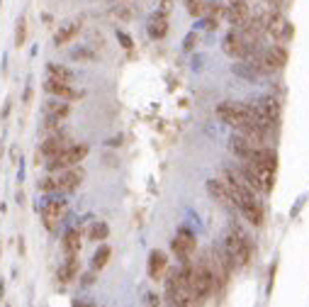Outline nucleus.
<instances>
[{"label": "nucleus", "mask_w": 309, "mask_h": 307, "mask_svg": "<svg viewBox=\"0 0 309 307\" xmlns=\"http://www.w3.org/2000/svg\"><path fill=\"white\" fill-rule=\"evenodd\" d=\"M170 2H173V0H161V5H164V10H168V8H170Z\"/></svg>", "instance_id": "nucleus-40"}, {"label": "nucleus", "mask_w": 309, "mask_h": 307, "mask_svg": "<svg viewBox=\"0 0 309 307\" xmlns=\"http://www.w3.org/2000/svg\"><path fill=\"white\" fill-rule=\"evenodd\" d=\"M217 24H219L217 18H207V15H204V20H202V27H204V30H217Z\"/></svg>", "instance_id": "nucleus-33"}, {"label": "nucleus", "mask_w": 309, "mask_h": 307, "mask_svg": "<svg viewBox=\"0 0 309 307\" xmlns=\"http://www.w3.org/2000/svg\"><path fill=\"white\" fill-rule=\"evenodd\" d=\"M195 44H198V34H195V32H190V34L185 37V42H182V49H185V52H192V49H195Z\"/></svg>", "instance_id": "nucleus-31"}, {"label": "nucleus", "mask_w": 309, "mask_h": 307, "mask_svg": "<svg viewBox=\"0 0 309 307\" xmlns=\"http://www.w3.org/2000/svg\"><path fill=\"white\" fill-rule=\"evenodd\" d=\"M108 236H110V227L105 222H92L90 227H88V239L90 242H102Z\"/></svg>", "instance_id": "nucleus-25"}, {"label": "nucleus", "mask_w": 309, "mask_h": 307, "mask_svg": "<svg viewBox=\"0 0 309 307\" xmlns=\"http://www.w3.org/2000/svg\"><path fill=\"white\" fill-rule=\"evenodd\" d=\"M71 56L76 58V61H90V58H95V54H92L90 49H76Z\"/></svg>", "instance_id": "nucleus-30"}, {"label": "nucleus", "mask_w": 309, "mask_h": 307, "mask_svg": "<svg viewBox=\"0 0 309 307\" xmlns=\"http://www.w3.org/2000/svg\"><path fill=\"white\" fill-rule=\"evenodd\" d=\"M117 39H120V44H122L124 49H132V46H134L132 37H129V34H124V32H117Z\"/></svg>", "instance_id": "nucleus-32"}, {"label": "nucleus", "mask_w": 309, "mask_h": 307, "mask_svg": "<svg viewBox=\"0 0 309 307\" xmlns=\"http://www.w3.org/2000/svg\"><path fill=\"white\" fill-rule=\"evenodd\" d=\"M108 144H112V146H120V144H122V136H114V139H110Z\"/></svg>", "instance_id": "nucleus-37"}, {"label": "nucleus", "mask_w": 309, "mask_h": 307, "mask_svg": "<svg viewBox=\"0 0 309 307\" xmlns=\"http://www.w3.org/2000/svg\"><path fill=\"white\" fill-rule=\"evenodd\" d=\"M166 270H168V258L164 251H151L148 254V276L151 280H164Z\"/></svg>", "instance_id": "nucleus-15"}, {"label": "nucleus", "mask_w": 309, "mask_h": 307, "mask_svg": "<svg viewBox=\"0 0 309 307\" xmlns=\"http://www.w3.org/2000/svg\"><path fill=\"white\" fill-rule=\"evenodd\" d=\"M80 244H83V234H80V230H78V227H73V230H68L66 234H64L61 246H64V251H66V256H68V254H76V256H78Z\"/></svg>", "instance_id": "nucleus-17"}, {"label": "nucleus", "mask_w": 309, "mask_h": 307, "mask_svg": "<svg viewBox=\"0 0 309 307\" xmlns=\"http://www.w3.org/2000/svg\"><path fill=\"white\" fill-rule=\"evenodd\" d=\"M238 212H241V214H244V217L254 224V227H260V224H263V208H260V202H258V200L248 202V205H244Z\"/></svg>", "instance_id": "nucleus-20"}, {"label": "nucleus", "mask_w": 309, "mask_h": 307, "mask_svg": "<svg viewBox=\"0 0 309 307\" xmlns=\"http://www.w3.org/2000/svg\"><path fill=\"white\" fill-rule=\"evenodd\" d=\"M207 192L212 195V200H217V202L226 205V208H234V198H232V192H229L224 180H219V178L207 180Z\"/></svg>", "instance_id": "nucleus-13"}, {"label": "nucleus", "mask_w": 309, "mask_h": 307, "mask_svg": "<svg viewBox=\"0 0 309 307\" xmlns=\"http://www.w3.org/2000/svg\"><path fill=\"white\" fill-rule=\"evenodd\" d=\"M266 2H268V5H270V8H275V10H278V8H280V5H282V2H285V0H266Z\"/></svg>", "instance_id": "nucleus-36"}, {"label": "nucleus", "mask_w": 309, "mask_h": 307, "mask_svg": "<svg viewBox=\"0 0 309 307\" xmlns=\"http://www.w3.org/2000/svg\"><path fill=\"white\" fill-rule=\"evenodd\" d=\"M86 178V173L83 168H78V166H71V168H64L61 176H56V180H58V192H71L76 190L78 186H80V180Z\"/></svg>", "instance_id": "nucleus-10"}, {"label": "nucleus", "mask_w": 309, "mask_h": 307, "mask_svg": "<svg viewBox=\"0 0 309 307\" xmlns=\"http://www.w3.org/2000/svg\"><path fill=\"white\" fill-rule=\"evenodd\" d=\"M222 246H224V251L229 254L234 268H244V266H248L251 254H254V246H251V239L238 230V227H234V230L224 236V244H222Z\"/></svg>", "instance_id": "nucleus-2"}, {"label": "nucleus", "mask_w": 309, "mask_h": 307, "mask_svg": "<svg viewBox=\"0 0 309 307\" xmlns=\"http://www.w3.org/2000/svg\"><path fill=\"white\" fill-rule=\"evenodd\" d=\"M258 105H260V110L270 117L275 124L280 122V102H278V98L266 96V98H260V100H258Z\"/></svg>", "instance_id": "nucleus-21"}, {"label": "nucleus", "mask_w": 309, "mask_h": 307, "mask_svg": "<svg viewBox=\"0 0 309 307\" xmlns=\"http://www.w3.org/2000/svg\"><path fill=\"white\" fill-rule=\"evenodd\" d=\"M204 15L207 18H224V2L219 0H204Z\"/></svg>", "instance_id": "nucleus-26"}, {"label": "nucleus", "mask_w": 309, "mask_h": 307, "mask_svg": "<svg viewBox=\"0 0 309 307\" xmlns=\"http://www.w3.org/2000/svg\"><path fill=\"white\" fill-rule=\"evenodd\" d=\"M44 90H46L49 96L61 98V100H78V98L83 96V93H78L76 88H71V83H66V80H56V78H49V80L44 83Z\"/></svg>", "instance_id": "nucleus-12"}, {"label": "nucleus", "mask_w": 309, "mask_h": 307, "mask_svg": "<svg viewBox=\"0 0 309 307\" xmlns=\"http://www.w3.org/2000/svg\"><path fill=\"white\" fill-rule=\"evenodd\" d=\"M39 190H44V192H58V180H56V176L42 178V183H39Z\"/></svg>", "instance_id": "nucleus-29"}, {"label": "nucleus", "mask_w": 309, "mask_h": 307, "mask_svg": "<svg viewBox=\"0 0 309 307\" xmlns=\"http://www.w3.org/2000/svg\"><path fill=\"white\" fill-rule=\"evenodd\" d=\"M170 249H173V254L178 256V261H190V256L195 254V249H198V242H195V234L192 232H188L185 227L182 230H178V234H176V239H173V244H170Z\"/></svg>", "instance_id": "nucleus-7"}, {"label": "nucleus", "mask_w": 309, "mask_h": 307, "mask_svg": "<svg viewBox=\"0 0 309 307\" xmlns=\"http://www.w3.org/2000/svg\"><path fill=\"white\" fill-rule=\"evenodd\" d=\"M185 8L192 18H202L204 15V0H185Z\"/></svg>", "instance_id": "nucleus-28"}, {"label": "nucleus", "mask_w": 309, "mask_h": 307, "mask_svg": "<svg viewBox=\"0 0 309 307\" xmlns=\"http://www.w3.org/2000/svg\"><path fill=\"white\" fill-rule=\"evenodd\" d=\"M190 290H192V298L195 302L200 305L204 302L212 292H214V278H212V266H210V258H198L192 264V273H190Z\"/></svg>", "instance_id": "nucleus-1"}, {"label": "nucleus", "mask_w": 309, "mask_h": 307, "mask_svg": "<svg viewBox=\"0 0 309 307\" xmlns=\"http://www.w3.org/2000/svg\"><path fill=\"white\" fill-rule=\"evenodd\" d=\"M229 149H232V152H234V156H238L241 161H246V158H251V156H254V152H256V149H260V146H256V144L246 134L236 132V134H232V139H229Z\"/></svg>", "instance_id": "nucleus-11"}, {"label": "nucleus", "mask_w": 309, "mask_h": 307, "mask_svg": "<svg viewBox=\"0 0 309 307\" xmlns=\"http://www.w3.org/2000/svg\"><path fill=\"white\" fill-rule=\"evenodd\" d=\"M66 210H68L66 200H58V198L46 200V205L42 208V222H44V227H46L49 232H54L56 227H58V222L64 220Z\"/></svg>", "instance_id": "nucleus-5"}, {"label": "nucleus", "mask_w": 309, "mask_h": 307, "mask_svg": "<svg viewBox=\"0 0 309 307\" xmlns=\"http://www.w3.org/2000/svg\"><path fill=\"white\" fill-rule=\"evenodd\" d=\"M44 115L56 117V120H66V117L71 115V105L66 100H49L44 105Z\"/></svg>", "instance_id": "nucleus-18"}, {"label": "nucleus", "mask_w": 309, "mask_h": 307, "mask_svg": "<svg viewBox=\"0 0 309 307\" xmlns=\"http://www.w3.org/2000/svg\"><path fill=\"white\" fill-rule=\"evenodd\" d=\"M46 71H49V78H56V80H66L71 83L73 80V71L61 66V64H46Z\"/></svg>", "instance_id": "nucleus-24"}, {"label": "nucleus", "mask_w": 309, "mask_h": 307, "mask_svg": "<svg viewBox=\"0 0 309 307\" xmlns=\"http://www.w3.org/2000/svg\"><path fill=\"white\" fill-rule=\"evenodd\" d=\"M232 71L238 78H244V80H258L260 78V71L256 68L254 61H248V58H236V64L232 66Z\"/></svg>", "instance_id": "nucleus-16"}, {"label": "nucleus", "mask_w": 309, "mask_h": 307, "mask_svg": "<svg viewBox=\"0 0 309 307\" xmlns=\"http://www.w3.org/2000/svg\"><path fill=\"white\" fill-rule=\"evenodd\" d=\"M222 49H224V54H229L232 58H248L251 56V46L246 44V39H244V34L238 32L236 27L224 37V42H222Z\"/></svg>", "instance_id": "nucleus-6"}, {"label": "nucleus", "mask_w": 309, "mask_h": 307, "mask_svg": "<svg viewBox=\"0 0 309 307\" xmlns=\"http://www.w3.org/2000/svg\"><path fill=\"white\" fill-rule=\"evenodd\" d=\"M78 32H80V24H76V22H73V24H66V27H61V30L56 32L54 44H56V46H64V44H68V42H71V39L76 37Z\"/></svg>", "instance_id": "nucleus-22"}, {"label": "nucleus", "mask_w": 309, "mask_h": 307, "mask_svg": "<svg viewBox=\"0 0 309 307\" xmlns=\"http://www.w3.org/2000/svg\"><path fill=\"white\" fill-rule=\"evenodd\" d=\"M217 117L224 124L234 127V130H241V127H246L251 122L248 112H246V102H219Z\"/></svg>", "instance_id": "nucleus-4"}, {"label": "nucleus", "mask_w": 309, "mask_h": 307, "mask_svg": "<svg viewBox=\"0 0 309 307\" xmlns=\"http://www.w3.org/2000/svg\"><path fill=\"white\" fill-rule=\"evenodd\" d=\"M30 98H32V88H27V90H24V102H30Z\"/></svg>", "instance_id": "nucleus-39"}, {"label": "nucleus", "mask_w": 309, "mask_h": 307, "mask_svg": "<svg viewBox=\"0 0 309 307\" xmlns=\"http://www.w3.org/2000/svg\"><path fill=\"white\" fill-rule=\"evenodd\" d=\"M146 32H148L151 39H164L166 34H168V15H166V10H158V12H154V15L148 18Z\"/></svg>", "instance_id": "nucleus-14"}, {"label": "nucleus", "mask_w": 309, "mask_h": 307, "mask_svg": "<svg viewBox=\"0 0 309 307\" xmlns=\"http://www.w3.org/2000/svg\"><path fill=\"white\" fill-rule=\"evenodd\" d=\"M110 256H112V249H110L108 244H102L100 249L95 251V256H92V261H90L92 270H102V268H105V266H108V261H110Z\"/></svg>", "instance_id": "nucleus-23"}, {"label": "nucleus", "mask_w": 309, "mask_h": 307, "mask_svg": "<svg viewBox=\"0 0 309 307\" xmlns=\"http://www.w3.org/2000/svg\"><path fill=\"white\" fill-rule=\"evenodd\" d=\"M76 276H78V258H76V254H68L66 264L58 268V280L61 283H71Z\"/></svg>", "instance_id": "nucleus-19"}, {"label": "nucleus", "mask_w": 309, "mask_h": 307, "mask_svg": "<svg viewBox=\"0 0 309 307\" xmlns=\"http://www.w3.org/2000/svg\"><path fill=\"white\" fill-rule=\"evenodd\" d=\"M92 283H95V276H92V273L83 276V286H92Z\"/></svg>", "instance_id": "nucleus-34"}, {"label": "nucleus", "mask_w": 309, "mask_h": 307, "mask_svg": "<svg viewBox=\"0 0 309 307\" xmlns=\"http://www.w3.org/2000/svg\"><path fill=\"white\" fill-rule=\"evenodd\" d=\"M88 144H71L68 149H64V152L54 156V158H49V164H46V168L52 173L56 171H64V168H71V166H78L86 156H88Z\"/></svg>", "instance_id": "nucleus-3"}, {"label": "nucleus", "mask_w": 309, "mask_h": 307, "mask_svg": "<svg viewBox=\"0 0 309 307\" xmlns=\"http://www.w3.org/2000/svg\"><path fill=\"white\" fill-rule=\"evenodd\" d=\"M24 39H27V20L20 18L15 27V46H24Z\"/></svg>", "instance_id": "nucleus-27"}, {"label": "nucleus", "mask_w": 309, "mask_h": 307, "mask_svg": "<svg viewBox=\"0 0 309 307\" xmlns=\"http://www.w3.org/2000/svg\"><path fill=\"white\" fill-rule=\"evenodd\" d=\"M224 18L229 20V24H244L246 20L251 18V8H248V2L246 0H238V2H226L224 5Z\"/></svg>", "instance_id": "nucleus-9"}, {"label": "nucleus", "mask_w": 309, "mask_h": 307, "mask_svg": "<svg viewBox=\"0 0 309 307\" xmlns=\"http://www.w3.org/2000/svg\"><path fill=\"white\" fill-rule=\"evenodd\" d=\"M10 115V100H8V102H5V108H2V117H8Z\"/></svg>", "instance_id": "nucleus-38"}, {"label": "nucleus", "mask_w": 309, "mask_h": 307, "mask_svg": "<svg viewBox=\"0 0 309 307\" xmlns=\"http://www.w3.org/2000/svg\"><path fill=\"white\" fill-rule=\"evenodd\" d=\"M146 302H148V305H158V300H156V295H154V292H148V295H146Z\"/></svg>", "instance_id": "nucleus-35"}, {"label": "nucleus", "mask_w": 309, "mask_h": 307, "mask_svg": "<svg viewBox=\"0 0 309 307\" xmlns=\"http://www.w3.org/2000/svg\"><path fill=\"white\" fill-rule=\"evenodd\" d=\"M71 146V142H68V134L61 130V132H54V134H46V139L42 142V149L39 152L44 154L46 158H54L58 154L64 152V149H68Z\"/></svg>", "instance_id": "nucleus-8"}]
</instances>
